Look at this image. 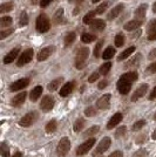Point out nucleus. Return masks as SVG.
<instances>
[{"mask_svg": "<svg viewBox=\"0 0 156 157\" xmlns=\"http://www.w3.org/2000/svg\"><path fill=\"white\" fill-rule=\"evenodd\" d=\"M138 78V74L136 72H128L122 74L119 81H117V90L122 95H127L131 89V85L135 82Z\"/></svg>", "mask_w": 156, "mask_h": 157, "instance_id": "nucleus-1", "label": "nucleus"}, {"mask_svg": "<svg viewBox=\"0 0 156 157\" xmlns=\"http://www.w3.org/2000/svg\"><path fill=\"white\" fill-rule=\"evenodd\" d=\"M35 29L38 33H46L51 29V21L48 19V17L46 14H40L37 18L35 22Z\"/></svg>", "mask_w": 156, "mask_h": 157, "instance_id": "nucleus-2", "label": "nucleus"}, {"mask_svg": "<svg viewBox=\"0 0 156 157\" xmlns=\"http://www.w3.org/2000/svg\"><path fill=\"white\" fill-rule=\"evenodd\" d=\"M88 55H89V48H87V47H82L78 51L76 56H75V67L78 69H82L85 67Z\"/></svg>", "mask_w": 156, "mask_h": 157, "instance_id": "nucleus-3", "label": "nucleus"}, {"mask_svg": "<svg viewBox=\"0 0 156 157\" xmlns=\"http://www.w3.org/2000/svg\"><path fill=\"white\" fill-rule=\"evenodd\" d=\"M71 150V142L68 137H62L57 147V154L59 157H65Z\"/></svg>", "mask_w": 156, "mask_h": 157, "instance_id": "nucleus-4", "label": "nucleus"}, {"mask_svg": "<svg viewBox=\"0 0 156 157\" xmlns=\"http://www.w3.org/2000/svg\"><path fill=\"white\" fill-rule=\"evenodd\" d=\"M38 117H39V114L37 111H31V113H28L25 116H22L20 118L19 125H21V127H31L32 124L35 123Z\"/></svg>", "mask_w": 156, "mask_h": 157, "instance_id": "nucleus-5", "label": "nucleus"}, {"mask_svg": "<svg viewBox=\"0 0 156 157\" xmlns=\"http://www.w3.org/2000/svg\"><path fill=\"white\" fill-rule=\"evenodd\" d=\"M95 141H96L95 137H91V138H88L87 141H85L82 144H80L78 147V149H76V155H78V156H84V155H86V154L94 147Z\"/></svg>", "mask_w": 156, "mask_h": 157, "instance_id": "nucleus-6", "label": "nucleus"}, {"mask_svg": "<svg viewBox=\"0 0 156 157\" xmlns=\"http://www.w3.org/2000/svg\"><path fill=\"white\" fill-rule=\"evenodd\" d=\"M33 55H34V52H33L32 48H28L26 51H24L22 54L19 56V60L17 61V66L18 67H22V66L29 63L33 59Z\"/></svg>", "mask_w": 156, "mask_h": 157, "instance_id": "nucleus-7", "label": "nucleus"}, {"mask_svg": "<svg viewBox=\"0 0 156 157\" xmlns=\"http://www.w3.org/2000/svg\"><path fill=\"white\" fill-rule=\"evenodd\" d=\"M111 144V137H103L102 140H101V142L99 143L98 147H96V149H95V151H94L93 156H99V155H101V154L106 152V151L109 149Z\"/></svg>", "mask_w": 156, "mask_h": 157, "instance_id": "nucleus-8", "label": "nucleus"}, {"mask_svg": "<svg viewBox=\"0 0 156 157\" xmlns=\"http://www.w3.org/2000/svg\"><path fill=\"white\" fill-rule=\"evenodd\" d=\"M29 83H31V80L28 78H19L18 81H15V82H13L12 85L10 86V92H19L21 89L26 88Z\"/></svg>", "mask_w": 156, "mask_h": 157, "instance_id": "nucleus-9", "label": "nucleus"}, {"mask_svg": "<svg viewBox=\"0 0 156 157\" xmlns=\"http://www.w3.org/2000/svg\"><path fill=\"white\" fill-rule=\"evenodd\" d=\"M53 107H54V98L52 96H49V95L44 96V98L40 102V109L42 111H45V113H47V111L52 110Z\"/></svg>", "mask_w": 156, "mask_h": 157, "instance_id": "nucleus-10", "label": "nucleus"}, {"mask_svg": "<svg viewBox=\"0 0 156 157\" xmlns=\"http://www.w3.org/2000/svg\"><path fill=\"white\" fill-rule=\"evenodd\" d=\"M147 90H148V85L143 83V85L138 86L136 88V90L133 93V95H131V98H130V101H131V102H136L138 98H143V96L146 95Z\"/></svg>", "mask_w": 156, "mask_h": 157, "instance_id": "nucleus-11", "label": "nucleus"}, {"mask_svg": "<svg viewBox=\"0 0 156 157\" xmlns=\"http://www.w3.org/2000/svg\"><path fill=\"white\" fill-rule=\"evenodd\" d=\"M111 94H104L103 96H101V98L98 100V102H96L98 109L107 110V109L109 108V105H111Z\"/></svg>", "mask_w": 156, "mask_h": 157, "instance_id": "nucleus-12", "label": "nucleus"}, {"mask_svg": "<svg viewBox=\"0 0 156 157\" xmlns=\"http://www.w3.org/2000/svg\"><path fill=\"white\" fill-rule=\"evenodd\" d=\"M54 49H55L54 46H47V47H45V48H42V49L38 53V55H37L38 61H45V60H47L52 55V53L54 52Z\"/></svg>", "mask_w": 156, "mask_h": 157, "instance_id": "nucleus-13", "label": "nucleus"}, {"mask_svg": "<svg viewBox=\"0 0 156 157\" xmlns=\"http://www.w3.org/2000/svg\"><path fill=\"white\" fill-rule=\"evenodd\" d=\"M52 21L54 25H64L67 22V20L65 19V15H64V10L62 8H59L58 11L54 13Z\"/></svg>", "mask_w": 156, "mask_h": 157, "instance_id": "nucleus-14", "label": "nucleus"}, {"mask_svg": "<svg viewBox=\"0 0 156 157\" xmlns=\"http://www.w3.org/2000/svg\"><path fill=\"white\" fill-rule=\"evenodd\" d=\"M19 52H20L19 47H15V48H13L12 51H10V53L6 54V55H5V58H4V63H5V65L12 63L14 60H17V56H18Z\"/></svg>", "mask_w": 156, "mask_h": 157, "instance_id": "nucleus-15", "label": "nucleus"}, {"mask_svg": "<svg viewBox=\"0 0 156 157\" xmlns=\"http://www.w3.org/2000/svg\"><path fill=\"white\" fill-rule=\"evenodd\" d=\"M122 118H123V116H122V114H121V113H116V114H114V115L111 116V120H109V122L107 123V129H108V130H111L114 127H116V125L122 121Z\"/></svg>", "mask_w": 156, "mask_h": 157, "instance_id": "nucleus-16", "label": "nucleus"}, {"mask_svg": "<svg viewBox=\"0 0 156 157\" xmlns=\"http://www.w3.org/2000/svg\"><path fill=\"white\" fill-rule=\"evenodd\" d=\"M26 96H27L26 92L19 93L18 95H15V96L11 100V105H13V107H20L21 105H24V102L26 101Z\"/></svg>", "mask_w": 156, "mask_h": 157, "instance_id": "nucleus-17", "label": "nucleus"}, {"mask_svg": "<svg viewBox=\"0 0 156 157\" xmlns=\"http://www.w3.org/2000/svg\"><path fill=\"white\" fill-rule=\"evenodd\" d=\"M74 87H75V81H69V82H67L61 89H60V96H67V95H69L73 90H74Z\"/></svg>", "mask_w": 156, "mask_h": 157, "instance_id": "nucleus-18", "label": "nucleus"}, {"mask_svg": "<svg viewBox=\"0 0 156 157\" xmlns=\"http://www.w3.org/2000/svg\"><path fill=\"white\" fill-rule=\"evenodd\" d=\"M147 32H148V40L149 41L156 40V19H153L148 24Z\"/></svg>", "mask_w": 156, "mask_h": 157, "instance_id": "nucleus-19", "label": "nucleus"}, {"mask_svg": "<svg viewBox=\"0 0 156 157\" xmlns=\"http://www.w3.org/2000/svg\"><path fill=\"white\" fill-rule=\"evenodd\" d=\"M92 31H96V32H101L106 28V22L101 19H94L89 25Z\"/></svg>", "mask_w": 156, "mask_h": 157, "instance_id": "nucleus-20", "label": "nucleus"}, {"mask_svg": "<svg viewBox=\"0 0 156 157\" xmlns=\"http://www.w3.org/2000/svg\"><path fill=\"white\" fill-rule=\"evenodd\" d=\"M142 24H143V20H137V19L130 20V21L124 24V29L126 31H134V29H137L138 27L142 26Z\"/></svg>", "mask_w": 156, "mask_h": 157, "instance_id": "nucleus-21", "label": "nucleus"}, {"mask_svg": "<svg viewBox=\"0 0 156 157\" xmlns=\"http://www.w3.org/2000/svg\"><path fill=\"white\" fill-rule=\"evenodd\" d=\"M147 8H148V5L147 4H141L140 6L137 7L134 12V15H135V19L137 20H143L144 17H146V12H147Z\"/></svg>", "mask_w": 156, "mask_h": 157, "instance_id": "nucleus-22", "label": "nucleus"}, {"mask_svg": "<svg viewBox=\"0 0 156 157\" xmlns=\"http://www.w3.org/2000/svg\"><path fill=\"white\" fill-rule=\"evenodd\" d=\"M42 90H44L42 86H37V87H34L32 90H31V93H29V100H31L32 102H37L38 98L41 96Z\"/></svg>", "mask_w": 156, "mask_h": 157, "instance_id": "nucleus-23", "label": "nucleus"}, {"mask_svg": "<svg viewBox=\"0 0 156 157\" xmlns=\"http://www.w3.org/2000/svg\"><path fill=\"white\" fill-rule=\"evenodd\" d=\"M123 4H119V5H116V6L114 7L113 10L111 11V13L107 15V18H108V20H111V19H115L116 17H119L120 15V13L123 11Z\"/></svg>", "mask_w": 156, "mask_h": 157, "instance_id": "nucleus-24", "label": "nucleus"}, {"mask_svg": "<svg viewBox=\"0 0 156 157\" xmlns=\"http://www.w3.org/2000/svg\"><path fill=\"white\" fill-rule=\"evenodd\" d=\"M141 60H142V55L141 54H136L133 59L128 61L126 65H124V68H135L137 66L140 65V62H141Z\"/></svg>", "mask_w": 156, "mask_h": 157, "instance_id": "nucleus-25", "label": "nucleus"}, {"mask_svg": "<svg viewBox=\"0 0 156 157\" xmlns=\"http://www.w3.org/2000/svg\"><path fill=\"white\" fill-rule=\"evenodd\" d=\"M136 49V47L135 46H131V47H128L126 51H123V52L121 53L119 56H117V61H122V60H126L128 56H130L133 53H134V51Z\"/></svg>", "mask_w": 156, "mask_h": 157, "instance_id": "nucleus-26", "label": "nucleus"}, {"mask_svg": "<svg viewBox=\"0 0 156 157\" xmlns=\"http://www.w3.org/2000/svg\"><path fill=\"white\" fill-rule=\"evenodd\" d=\"M62 81H64V78H55V80H53L52 82L48 85V90L49 92H54V90H57L60 85L62 83Z\"/></svg>", "mask_w": 156, "mask_h": 157, "instance_id": "nucleus-27", "label": "nucleus"}, {"mask_svg": "<svg viewBox=\"0 0 156 157\" xmlns=\"http://www.w3.org/2000/svg\"><path fill=\"white\" fill-rule=\"evenodd\" d=\"M75 39H76V33H75V32H69L65 36V46L66 47L71 46L72 44L75 41Z\"/></svg>", "mask_w": 156, "mask_h": 157, "instance_id": "nucleus-28", "label": "nucleus"}, {"mask_svg": "<svg viewBox=\"0 0 156 157\" xmlns=\"http://www.w3.org/2000/svg\"><path fill=\"white\" fill-rule=\"evenodd\" d=\"M114 54H115V49H114L111 46H109L103 51V53H102V58H103V60H109L114 56Z\"/></svg>", "mask_w": 156, "mask_h": 157, "instance_id": "nucleus-29", "label": "nucleus"}, {"mask_svg": "<svg viewBox=\"0 0 156 157\" xmlns=\"http://www.w3.org/2000/svg\"><path fill=\"white\" fill-rule=\"evenodd\" d=\"M85 123L86 121L84 118H78L75 122H74V125H73V130L75 131V132H79V131L82 130V128L85 127Z\"/></svg>", "mask_w": 156, "mask_h": 157, "instance_id": "nucleus-30", "label": "nucleus"}, {"mask_svg": "<svg viewBox=\"0 0 156 157\" xmlns=\"http://www.w3.org/2000/svg\"><path fill=\"white\" fill-rule=\"evenodd\" d=\"M57 127H58L57 121H55V120H51V121L46 124L45 130H46V132H48V134H52V132H54V131L57 130Z\"/></svg>", "mask_w": 156, "mask_h": 157, "instance_id": "nucleus-31", "label": "nucleus"}, {"mask_svg": "<svg viewBox=\"0 0 156 157\" xmlns=\"http://www.w3.org/2000/svg\"><path fill=\"white\" fill-rule=\"evenodd\" d=\"M94 40H96V36L93 35V34H89V33H84V34L81 35V41H82L84 44H91Z\"/></svg>", "mask_w": 156, "mask_h": 157, "instance_id": "nucleus-32", "label": "nucleus"}, {"mask_svg": "<svg viewBox=\"0 0 156 157\" xmlns=\"http://www.w3.org/2000/svg\"><path fill=\"white\" fill-rule=\"evenodd\" d=\"M99 130H100V127H99V125H94V127H91L89 129H87V130L84 132V136H86V137H88V136H92V137H94V135H95V134H98Z\"/></svg>", "mask_w": 156, "mask_h": 157, "instance_id": "nucleus-33", "label": "nucleus"}, {"mask_svg": "<svg viewBox=\"0 0 156 157\" xmlns=\"http://www.w3.org/2000/svg\"><path fill=\"white\" fill-rule=\"evenodd\" d=\"M111 62H104L103 65H101V67L99 68V72L101 75H107L109 71H111Z\"/></svg>", "mask_w": 156, "mask_h": 157, "instance_id": "nucleus-34", "label": "nucleus"}, {"mask_svg": "<svg viewBox=\"0 0 156 157\" xmlns=\"http://www.w3.org/2000/svg\"><path fill=\"white\" fill-rule=\"evenodd\" d=\"M12 10H13V2H11V1L10 2H4L0 6V13H7Z\"/></svg>", "mask_w": 156, "mask_h": 157, "instance_id": "nucleus-35", "label": "nucleus"}, {"mask_svg": "<svg viewBox=\"0 0 156 157\" xmlns=\"http://www.w3.org/2000/svg\"><path fill=\"white\" fill-rule=\"evenodd\" d=\"M109 4H111V1H104L103 4L99 5V6L95 8V13L96 14H103L104 12H106V10L108 8V6H109Z\"/></svg>", "mask_w": 156, "mask_h": 157, "instance_id": "nucleus-36", "label": "nucleus"}, {"mask_svg": "<svg viewBox=\"0 0 156 157\" xmlns=\"http://www.w3.org/2000/svg\"><path fill=\"white\" fill-rule=\"evenodd\" d=\"M95 11H91V12H88V13L86 14L85 17H84V24H86V25H91L92 21L94 20V17H95Z\"/></svg>", "mask_w": 156, "mask_h": 157, "instance_id": "nucleus-37", "label": "nucleus"}, {"mask_svg": "<svg viewBox=\"0 0 156 157\" xmlns=\"http://www.w3.org/2000/svg\"><path fill=\"white\" fill-rule=\"evenodd\" d=\"M124 41H126L124 35L122 34V33H120V34H117L116 36H115L114 44H115V46H116V47H122L124 45Z\"/></svg>", "mask_w": 156, "mask_h": 157, "instance_id": "nucleus-38", "label": "nucleus"}, {"mask_svg": "<svg viewBox=\"0 0 156 157\" xmlns=\"http://www.w3.org/2000/svg\"><path fill=\"white\" fill-rule=\"evenodd\" d=\"M12 18L11 17H1L0 18V27H8L12 25Z\"/></svg>", "mask_w": 156, "mask_h": 157, "instance_id": "nucleus-39", "label": "nucleus"}, {"mask_svg": "<svg viewBox=\"0 0 156 157\" xmlns=\"http://www.w3.org/2000/svg\"><path fill=\"white\" fill-rule=\"evenodd\" d=\"M26 25H28V15H27V13L24 11L22 13L20 14V19H19V26L24 27L26 26Z\"/></svg>", "mask_w": 156, "mask_h": 157, "instance_id": "nucleus-40", "label": "nucleus"}, {"mask_svg": "<svg viewBox=\"0 0 156 157\" xmlns=\"http://www.w3.org/2000/svg\"><path fill=\"white\" fill-rule=\"evenodd\" d=\"M144 125H146V121H144V120H140V121H136V122L133 124V127H131V130H133V131L141 130V129H142Z\"/></svg>", "mask_w": 156, "mask_h": 157, "instance_id": "nucleus-41", "label": "nucleus"}, {"mask_svg": "<svg viewBox=\"0 0 156 157\" xmlns=\"http://www.w3.org/2000/svg\"><path fill=\"white\" fill-rule=\"evenodd\" d=\"M0 152H1L2 157H10V148L7 147L5 142H2L0 144Z\"/></svg>", "mask_w": 156, "mask_h": 157, "instance_id": "nucleus-42", "label": "nucleus"}, {"mask_svg": "<svg viewBox=\"0 0 156 157\" xmlns=\"http://www.w3.org/2000/svg\"><path fill=\"white\" fill-rule=\"evenodd\" d=\"M127 132V127L126 125H122L120 128H117V130L115 131V138H121L123 137Z\"/></svg>", "mask_w": 156, "mask_h": 157, "instance_id": "nucleus-43", "label": "nucleus"}, {"mask_svg": "<svg viewBox=\"0 0 156 157\" xmlns=\"http://www.w3.org/2000/svg\"><path fill=\"white\" fill-rule=\"evenodd\" d=\"M103 40H100L98 41V44H96V46L94 48V56L95 58H99L100 56V53H101V48H102V45H103Z\"/></svg>", "mask_w": 156, "mask_h": 157, "instance_id": "nucleus-44", "label": "nucleus"}, {"mask_svg": "<svg viewBox=\"0 0 156 157\" xmlns=\"http://www.w3.org/2000/svg\"><path fill=\"white\" fill-rule=\"evenodd\" d=\"M96 113H98V110H96L94 107H88V108H86L85 109V115L87 116V117L95 116V115H96Z\"/></svg>", "mask_w": 156, "mask_h": 157, "instance_id": "nucleus-45", "label": "nucleus"}, {"mask_svg": "<svg viewBox=\"0 0 156 157\" xmlns=\"http://www.w3.org/2000/svg\"><path fill=\"white\" fill-rule=\"evenodd\" d=\"M133 157H148V151L146 150V149H138L137 151H135V154L133 155Z\"/></svg>", "mask_w": 156, "mask_h": 157, "instance_id": "nucleus-46", "label": "nucleus"}, {"mask_svg": "<svg viewBox=\"0 0 156 157\" xmlns=\"http://www.w3.org/2000/svg\"><path fill=\"white\" fill-rule=\"evenodd\" d=\"M13 32H14L13 28H10V29H6V31H1V32H0V40H4L6 36L11 35Z\"/></svg>", "mask_w": 156, "mask_h": 157, "instance_id": "nucleus-47", "label": "nucleus"}, {"mask_svg": "<svg viewBox=\"0 0 156 157\" xmlns=\"http://www.w3.org/2000/svg\"><path fill=\"white\" fill-rule=\"evenodd\" d=\"M146 141H147V135H146V134H142V135H140V136H137L136 137L135 143L136 144H143Z\"/></svg>", "mask_w": 156, "mask_h": 157, "instance_id": "nucleus-48", "label": "nucleus"}, {"mask_svg": "<svg viewBox=\"0 0 156 157\" xmlns=\"http://www.w3.org/2000/svg\"><path fill=\"white\" fill-rule=\"evenodd\" d=\"M147 73L148 74H154V73H156V62H154V63H151L150 66L147 67Z\"/></svg>", "mask_w": 156, "mask_h": 157, "instance_id": "nucleus-49", "label": "nucleus"}, {"mask_svg": "<svg viewBox=\"0 0 156 157\" xmlns=\"http://www.w3.org/2000/svg\"><path fill=\"white\" fill-rule=\"evenodd\" d=\"M99 76H100V74H99V73H93L91 76H89V78H88V82L93 83L94 81H96V80H98Z\"/></svg>", "mask_w": 156, "mask_h": 157, "instance_id": "nucleus-50", "label": "nucleus"}, {"mask_svg": "<svg viewBox=\"0 0 156 157\" xmlns=\"http://www.w3.org/2000/svg\"><path fill=\"white\" fill-rule=\"evenodd\" d=\"M51 2H52V0H41V1H40V7H41V8H45V7L48 6Z\"/></svg>", "mask_w": 156, "mask_h": 157, "instance_id": "nucleus-51", "label": "nucleus"}, {"mask_svg": "<svg viewBox=\"0 0 156 157\" xmlns=\"http://www.w3.org/2000/svg\"><path fill=\"white\" fill-rule=\"evenodd\" d=\"M156 58V48L151 49L150 53L148 54V60H154Z\"/></svg>", "mask_w": 156, "mask_h": 157, "instance_id": "nucleus-52", "label": "nucleus"}, {"mask_svg": "<svg viewBox=\"0 0 156 157\" xmlns=\"http://www.w3.org/2000/svg\"><path fill=\"white\" fill-rule=\"evenodd\" d=\"M108 157H123V154H122L121 151L116 150V151H114V152H111Z\"/></svg>", "mask_w": 156, "mask_h": 157, "instance_id": "nucleus-53", "label": "nucleus"}, {"mask_svg": "<svg viewBox=\"0 0 156 157\" xmlns=\"http://www.w3.org/2000/svg\"><path fill=\"white\" fill-rule=\"evenodd\" d=\"M150 100V101H153V100H155L156 98V86L154 87V89L150 92V95H149V98H148Z\"/></svg>", "mask_w": 156, "mask_h": 157, "instance_id": "nucleus-54", "label": "nucleus"}, {"mask_svg": "<svg viewBox=\"0 0 156 157\" xmlns=\"http://www.w3.org/2000/svg\"><path fill=\"white\" fill-rule=\"evenodd\" d=\"M107 86H108V81H107V80H103V81H101V82L99 83L98 87H99V89H103Z\"/></svg>", "mask_w": 156, "mask_h": 157, "instance_id": "nucleus-55", "label": "nucleus"}, {"mask_svg": "<svg viewBox=\"0 0 156 157\" xmlns=\"http://www.w3.org/2000/svg\"><path fill=\"white\" fill-rule=\"evenodd\" d=\"M12 157H22V155H21V152H19V151H17L15 154H14Z\"/></svg>", "mask_w": 156, "mask_h": 157, "instance_id": "nucleus-56", "label": "nucleus"}, {"mask_svg": "<svg viewBox=\"0 0 156 157\" xmlns=\"http://www.w3.org/2000/svg\"><path fill=\"white\" fill-rule=\"evenodd\" d=\"M151 138H153L154 141H156V129L153 131V134H151Z\"/></svg>", "mask_w": 156, "mask_h": 157, "instance_id": "nucleus-57", "label": "nucleus"}, {"mask_svg": "<svg viewBox=\"0 0 156 157\" xmlns=\"http://www.w3.org/2000/svg\"><path fill=\"white\" fill-rule=\"evenodd\" d=\"M71 2H75V4H80V2H82L84 0H69Z\"/></svg>", "mask_w": 156, "mask_h": 157, "instance_id": "nucleus-58", "label": "nucleus"}, {"mask_svg": "<svg viewBox=\"0 0 156 157\" xmlns=\"http://www.w3.org/2000/svg\"><path fill=\"white\" fill-rule=\"evenodd\" d=\"M153 12L156 13V1H155V4H153Z\"/></svg>", "mask_w": 156, "mask_h": 157, "instance_id": "nucleus-59", "label": "nucleus"}, {"mask_svg": "<svg viewBox=\"0 0 156 157\" xmlns=\"http://www.w3.org/2000/svg\"><path fill=\"white\" fill-rule=\"evenodd\" d=\"M32 1V4L33 5H35V4H38V0H31Z\"/></svg>", "mask_w": 156, "mask_h": 157, "instance_id": "nucleus-60", "label": "nucleus"}, {"mask_svg": "<svg viewBox=\"0 0 156 157\" xmlns=\"http://www.w3.org/2000/svg\"><path fill=\"white\" fill-rule=\"evenodd\" d=\"M99 1H100V0H92L93 4H96V2H99Z\"/></svg>", "mask_w": 156, "mask_h": 157, "instance_id": "nucleus-61", "label": "nucleus"}, {"mask_svg": "<svg viewBox=\"0 0 156 157\" xmlns=\"http://www.w3.org/2000/svg\"><path fill=\"white\" fill-rule=\"evenodd\" d=\"M154 120H155V121H156V113H155V114H154Z\"/></svg>", "mask_w": 156, "mask_h": 157, "instance_id": "nucleus-62", "label": "nucleus"}, {"mask_svg": "<svg viewBox=\"0 0 156 157\" xmlns=\"http://www.w3.org/2000/svg\"><path fill=\"white\" fill-rule=\"evenodd\" d=\"M155 157H156V156H155Z\"/></svg>", "mask_w": 156, "mask_h": 157, "instance_id": "nucleus-63", "label": "nucleus"}]
</instances>
